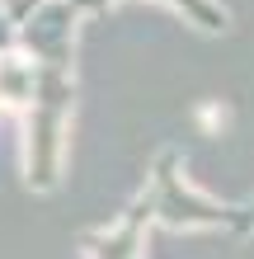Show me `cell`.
<instances>
[{
	"mask_svg": "<svg viewBox=\"0 0 254 259\" xmlns=\"http://www.w3.org/2000/svg\"><path fill=\"white\" fill-rule=\"evenodd\" d=\"M76 19L66 0H42L14 33L28 62H33V95L24 104L28 118V184L52 189L62 179L66 151V118L76 104Z\"/></svg>",
	"mask_w": 254,
	"mask_h": 259,
	"instance_id": "1",
	"label": "cell"
},
{
	"mask_svg": "<svg viewBox=\"0 0 254 259\" xmlns=\"http://www.w3.org/2000/svg\"><path fill=\"white\" fill-rule=\"evenodd\" d=\"M245 222H254V212H249V217H245Z\"/></svg>",
	"mask_w": 254,
	"mask_h": 259,
	"instance_id": "2",
	"label": "cell"
}]
</instances>
